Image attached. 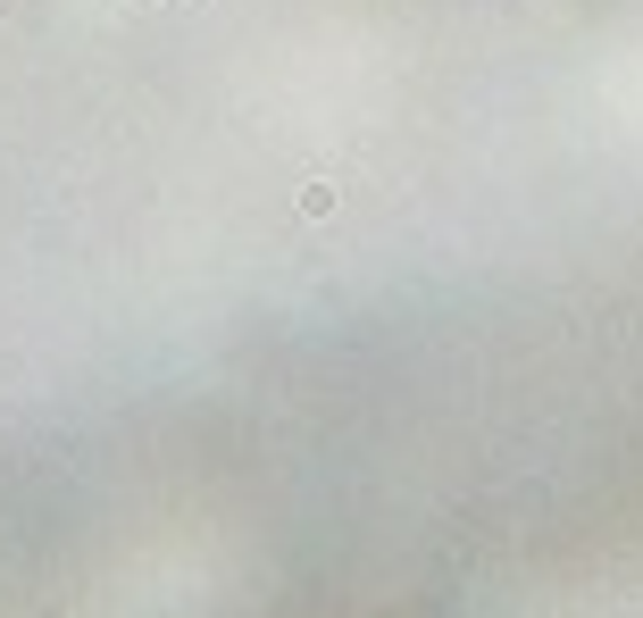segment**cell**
<instances>
[{"mask_svg":"<svg viewBox=\"0 0 643 618\" xmlns=\"http://www.w3.org/2000/svg\"><path fill=\"white\" fill-rule=\"evenodd\" d=\"M335 209H343V184L335 176H309L301 184V218H335Z\"/></svg>","mask_w":643,"mask_h":618,"instance_id":"obj_1","label":"cell"},{"mask_svg":"<svg viewBox=\"0 0 643 618\" xmlns=\"http://www.w3.org/2000/svg\"><path fill=\"white\" fill-rule=\"evenodd\" d=\"M159 9H193V0H159Z\"/></svg>","mask_w":643,"mask_h":618,"instance_id":"obj_2","label":"cell"}]
</instances>
